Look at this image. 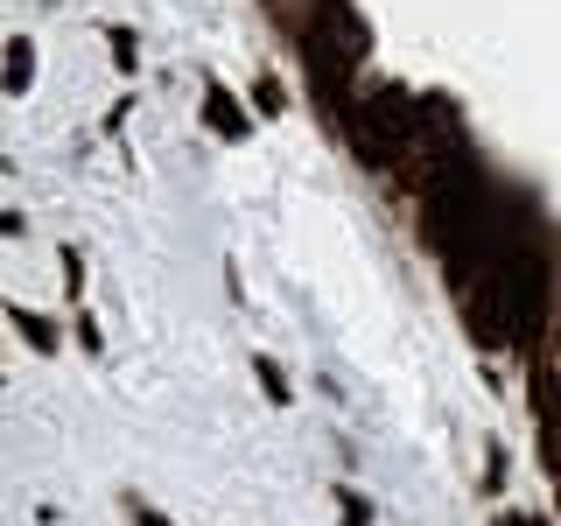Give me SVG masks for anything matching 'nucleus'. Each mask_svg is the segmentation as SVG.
I'll return each mask as SVG.
<instances>
[{
  "instance_id": "1",
  "label": "nucleus",
  "mask_w": 561,
  "mask_h": 526,
  "mask_svg": "<svg viewBox=\"0 0 561 526\" xmlns=\"http://www.w3.org/2000/svg\"><path fill=\"white\" fill-rule=\"evenodd\" d=\"M491 302L505 316V344L534 351L540 330H548V302H554V274L540 245H513V253L491 267Z\"/></svg>"
},
{
  "instance_id": "2",
  "label": "nucleus",
  "mask_w": 561,
  "mask_h": 526,
  "mask_svg": "<svg viewBox=\"0 0 561 526\" xmlns=\"http://www.w3.org/2000/svg\"><path fill=\"white\" fill-rule=\"evenodd\" d=\"M204 127L225 134V140H245V134H253V119H245V105L225 92V84H210V92H204Z\"/></svg>"
},
{
  "instance_id": "3",
  "label": "nucleus",
  "mask_w": 561,
  "mask_h": 526,
  "mask_svg": "<svg viewBox=\"0 0 561 526\" xmlns=\"http://www.w3.org/2000/svg\"><path fill=\"white\" fill-rule=\"evenodd\" d=\"M8 323H14V330H22V338H28L35 351H57V323H43V316H28L22 302H14V309H8Z\"/></svg>"
},
{
  "instance_id": "4",
  "label": "nucleus",
  "mask_w": 561,
  "mask_h": 526,
  "mask_svg": "<svg viewBox=\"0 0 561 526\" xmlns=\"http://www.w3.org/2000/svg\"><path fill=\"white\" fill-rule=\"evenodd\" d=\"M28 70H35V49H28V35H14L8 43V92H28Z\"/></svg>"
},
{
  "instance_id": "5",
  "label": "nucleus",
  "mask_w": 561,
  "mask_h": 526,
  "mask_svg": "<svg viewBox=\"0 0 561 526\" xmlns=\"http://www.w3.org/2000/svg\"><path fill=\"white\" fill-rule=\"evenodd\" d=\"M253 379H260V393H267L274 408H288V379H280V365H274V358H253Z\"/></svg>"
},
{
  "instance_id": "6",
  "label": "nucleus",
  "mask_w": 561,
  "mask_h": 526,
  "mask_svg": "<svg viewBox=\"0 0 561 526\" xmlns=\"http://www.w3.org/2000/svg\"><path fill=\"white\" fill-rule=\"evenodd\" d=\"M337 505H344V519H351V526H373V505H365L358 491H337Z\"/></svg>"
},
{
  "instance_id": "7",
  "label": "nucleus",
  "mask_w": 561,
  "mask_h": 526,
  "mask_svg": "<svg viewBox=\"0 0 561 526\" xmlns=\"http://www.w3.org/2000/svg\"><path fill=\"white\" fill-rule=\"evenodd\" d=\"M253 105H260V113H280V84L267 78V84H260V92H253Z\"/></svg>"
},
{
  "instance_id": "8",
  "label": "nucleus",
  "mask_w": 561,
  "mask_h": 526,
  "mask_svg": "<svg viewBox=\"0 0 561 526\" xmlns=\"http://www.w3.org/2000/svg\"><path fill=\"white\" fill-rule=\"evenodd\" d=\"M499 526H534V519H519V513H499Z\"/></svg>"
},
{
  "instance_id": "9",
  "label": "nucleus",
  "mask_w": 561,
  "mask_h": 526,
  "mask_svg": "<svg viewBox=\"0 0 561 526\" xmlns=\"http://www.w3.org/2000/svg\"><path fill=\"white\" fill-rule=\"evenodd\" d=\"M140 526H169V519H162V513H140Z\"/></svg>"
}]
</instances>
